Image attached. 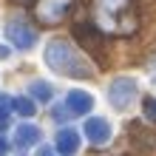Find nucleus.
<instances>
[{
    "mask_svg": "<svg viewBox=\"0 0 156 156\" xmlns=\"http://www.w3.org/2000/svg\"><path fill=\"white\" fill-rule=\"evenodd\" d=\"M45 62H48L57 74H66V77H77V80L94 77V71L82 62V57L66 40H51L48 45H45Z\"/></svg>",
    "mask_w": 156,
    "mask_h": 156,
    "instance_id": "1",
    "label": "nucleus"
},
{
    "mask_svg": "<svg viewBox=\"0 0 156 156\" xmlns=\"http://www.w3.org/2000/svg\"><path fill=\"white\" fill-rule=\"evenodd\" d=\"M71 34L80 40V45L99 62V66H108V57H105V43L108 40H105V34L99 31L94 23H74L71 26Z\"/></svg>",
    "mask_w": 156,
    "mask_h": 156,
    "instance_id": "2",
    "label": "nucleus"
},
{
    "mask_svg": "<svg viewBox=\"0 0 156 156\" xmlns=\"http://www.w3.org/2000/svg\"><path fill=\"white\" fill-rule=\"evenodd\" d=\"M133 94H136V82L128 80V77H119V80L111 82V88H108V102L114 108H119V111H125V108L131 105Z\"/></svg>",
    "mask_w": 156,
    "mask_h": 156,
    "instance_id": "3",
    "label": "nucleus"
},
{
    "mask_svg": "<svg viewBox=\"0 0 156 156\" xmlns=\"http://www.w3.org/2000/svg\"><path fill=\"white\" fill-rule=\"evenodd\" d=\"M6 34H9V40H12L20 51H29L31 45H34V40H37V31L34 29H29L23 20H9V26H6Z\"/></svg>",
    "mask_w": 156,
    "mask_h": 156,
    "instance_id": "4",
    "label": "nucleus"
},
{
    "mask_svg": "<svg viewBox=\"0 0 156 156\" xmlns=\"http://www.w3.org/2000/svg\"><path fill=\"white\" fill-rule=\"evenodd\" d=\"M68 6H71V0H40L37 3V20L45 26L60 23L62 14L68 12Z\"/></svg>",
    "mask_w": 156,
    "mask_h": 156,
    "instance_id": "5",
    "label": "nucleus"
},
{
    "mask_svg": "<svg viewBox=\"0 0 156 156\" xmlns=\"http://www.w3.org/2000/svg\"><path fill=\"white\" fill-rule=\"evenodd\" d=\"M82 131H85V139L94 142V145H105L111 139V125H108V119H102V116H91Z\"/></svg>",
    "mask_w": 156,
    "mask_h": 156,
    "instance_id": "6",
    "label": "nucleus"
},
{
    "mask_svg": "<svg viewBox=\"0 0 156 156\" xmlns=\"http://www.w3.org/2000/svg\"><path fill=\"white\" fill-rule=\"evenodd\" d=\"M91 105H94V99H91L85 91H68L66 94V108L71 116H82L91 111Z\"/></svg>",
    "mask_w": 156,
    "mask_h": 156,
    "instance_id": "7",
    "label": "nucleus"
},
{
    "mask_svg": "<svg viewBox=\"0 0 156 156\" xmlns=\"http://www.w3.org/2000/svg\"><path fill=\"white\" fill-rule=\"evenodd\" d=\"M12 142H14V148H17V151L29 148V145L40 142V128H34V125H20V128H17V131H14Z\"/></svg>",
    "mask_w": 156,
    "mask_h": 156,
    "instance_id": "8",
    "label": "nucleus"
},
{
    "mask_svg": "<svg viewBox=\"0 0 156 156\" xmlns=\"http://www.w3.org/2000/svg\"><path fill=\"white\" fill-rule=\"evenodd\" d=\"M57 148L62 153H74L80 148V133L74 131V128H62V131L57 133Z\"/></svg>",
    "mask_w": 156,
    "mask_h": 156,
    "instance_id": "9",
    "label": "nucleus"
},
{
    "mask_svg": "<svg viewBox=\"0 0 156 156\" xmlns=\"http://www.w3.org/2000/svg\"><path fill=\"white\" fill-rule=\"evenodd\" d=\"M12 108L20 116H34L37 114V105H34V99H29V97H17V99H12Z\"/></svg>",
    "mask_w": 156,
    "mask_h": 156,
    "instance_id": "10",
    "label": "nucleus"
},
{
    "mask_svg": "<svg viewBox=\"0 0 156 156\" xmlns=\"http://www.w3.org/2000/svg\"><path fill=\"white\" fill-rule=\"evenodd\" d=\"M31 97L40 99V102H48L51 99V85L48 82H31Z\"/></svg>",
    "mask_w": 156,
    "mask_h": 156,
    "instance_id": "11",
    "label": "nucleus"
},
{
    "mask_svg": "<svg viewBox=\"0 0 156 156\" xmlns=\"http://www.w3.org/2000/svg\"><path fill=\"white\" fill-rule=\"evenodd\" d=\"M145 119L156 125V99H153V97H148V99H145Z\"/></svg>",
    "mask_w": 156,
    "mask_h": 156,
    "instance_id": "12",
    "label": "nucleus"
},
{
    "mask_svg": "<svg viewBox=\"0 0 156 156\" xmlns=\"http://www.w3.org/2000/svg\"><path fill=\"white\" fill-rule=\"evenodd\" d=\"M9 111H12V97H6V94H0V122L9 116Z\"/></svg>",
    "mask_w": 156,
    "mask_h": 156,
    "instance_id": "13",
    "label": "nucleus"
},
{
    "mask_svg": "<svg viewBox=\"0 0 156 156\" xmlns=\"http://www.w3.org/2000/svg\"><path fill=\"white\" fill-rule=\"evenodd\" d=\"M37 156H54V151H51V148H40V153H37Z\"/></svg>",
    "mask_w": 156,
    "mask_h": 156,
    "instance_id": "14",
    "label": "nucleus"
},
{
    "mask_svg": "<svg viewBox=\"0 0 156 156\" xmlns=\"http://www.w3.org/2000/svg\"><path fill=\"white\" fill-rule=\"evenodd\" d=\"M9 57V45H0V60H6Z\"/></svg>",
    "mask_w": 156,
    "mask_h": 156,
    "instance_id": "15",
    "label": "nucleus"
},
{
    "mask_svg": "<svg viewBox=\"0 0 156 156\" xmlns=\"http://www.w3.org/2000/svg\"><path fill=\"white\" fill-rule=\"evenodd\" d=\"M0 153H6V139H3V133H0Z\"/></svg>",
    "mask_w": 156,
    "mask_h": 156,
    "instance_id": "16",
    "label": "nucleus"
},
{
    "mask_svg": "<svg viewBox=\"0 0 156 156\" xmlns=\"http://www.w3.org/2000/svg\"><path fill=\"white\" fill-rule=\"evenodd\" d=\"M153 85H156V80H153Z\"/></svg>",
    "mask_w": 156,
    "mask_h": 156,
    "instance_id": "17",
    "label": "nucleus"
},
{
    "mask_svg": "<svg viewBox=\"0 0 156 156\" xmlns=\"http://www.w3.org/2000/svg\"><path fill=\"white\" fill-rule=\"evenodd\" d=\"M0 156H3V153H0Z\"/></svg>",
    "mask_w": 156,
    "mask_h": 156,
    "instance_id": "18",
    "label": "nucleus"
}]
</instances>
